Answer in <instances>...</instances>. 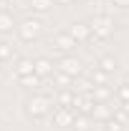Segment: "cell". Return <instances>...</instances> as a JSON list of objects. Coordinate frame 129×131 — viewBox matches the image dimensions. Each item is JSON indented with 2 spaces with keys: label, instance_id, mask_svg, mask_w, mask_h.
<instances>
[{
  "label": "cell",
  "instance_id": "cell-8",
  "mask_svg": "<svg viewBox=\"0 0 129 131\" xmlns=\"http://www.w3.org/2000/svg\"><path fill=\"white\" fill-rule=\"evenodd\" d=\"M89 30H91V25L79 23V25H73V28H71V35H73V40H76V38H79V40H84V38H89Z\"/></svg>",
  "mask_w": 129,
  "mask_h": 131
},
{
  "label": "cell",
  "instance_id": "cell-14",
  "mask_svg": "<svg viewBox=\"0 0 129 131\" xmlns=\"http://www.w3.org/2000/svg\"><path fill=\"white\" fill-rule=\"evenodd\" d=\"M114 68H116V63H114L112 58H104V61H101V71H104V73H109V71H114Z\"/></svg>",
  "mask_w": 129,
  "mask_h": 131
},
{
  "label": "cell",
  "instance_id": "cell-10",
  "mask_svg": "<svg viewBox=\"0 0 129 131\" xmlns=\"http://www.w3.org/2000/svg\"><path fill=\"white\" fill-rule=\"evenodd\" d=\"M35 73H38V76L51 73V61L48 58H38V61H35Z\"/></svg>",
  "mask_w": 129,
  "mask_h": 131
},
{
  "label": "cell",
  "instance_id": "cell-21",
  "mask_svg": "<svg viewBox=\"0 0 129 131\" xmlns=\"http://www.w3.org/2000/svg\"><path fill=\"white\" fill-rule=\"evenodd\" d=\"M127 86H129V78H127Z\"/></svg>",
  "mask_w": 129,
  "mask_h": 131
},
{
  "label": "cell",
  "instance_id": "cell-2",
  "mask_svg": "<svg viewBox=\"0 0 129 131\" xmlns=\"http://www.w3.org/2000/svg\"><path fill=\"white\" fill-rule=\"evenodd\" d=\"M91 30L96 33V35H101V38H106V35L112 33V20H109V18H96V20L91 23Z\"/></svg>",
  "mask_w": 129,
  "mask_h": 131
},
{
  "label": "cell",
  "instance_id": "cell-13",
  "mask_svg": "<svg viewBox=\"0 0 129 131\" xmlns=\"http://www.w3.org/2000/svg\"><path fill=\"white\" fill-rule=\"evenodd\" d=\"M10 56H13L10 43H0V58H10Z\"/></svg>",
  "mask_w": 129,
  "mask_h": 131
},
{
  "label": "cell",
  "instance_id": "cell-3",
  "mask_svg": "<svg viewBox=\"0 0 129 131\" xmlns=\"http://www.w3.org/2000/svg\"><path fill=\"white\" fill-rule=\"evenodd\" d=\"M53 121H56L58 126H68V124H73V111H71L68 106H61V108L53 114Z\"/></svg>",
  "mask_w": 129,
  "mask_h": 131
},
{
  "label": "cell",
  "instance_id": "cell-7",
  "mask_svg": "<svg viewBox=\"0 0 129 131\" xmlns=\"http://www.w3.org/2000/svg\"><path fill=\"white\" fill-rule=\"evenodd\" d=\"M33 73H35V63H31V61H20V63H18V78L33 76Z\"/></svg>",
  "mask_w": 129,
  "mask_h": 131
},
{
  "label": "cell",
  "instance_id": "cell-6",
  "mask_svg": "<svg viewBox=\"0 0 129 131\" xmlns=\"http://www.w3.org/2000/svg\"><path fill=\"white\" fill-rule=\"evenodd\" d=\"M61 68H63V73L66 76H76V73H81V61H76V58H63L61 61Z\"/></svg>",
  "mask_w": 129,
  "mask_h": 131
},
{
  "label": "cell",
  "instance_id": "cell-9",
  "mask_svg": "<svg viewBox=\"0 0 129 131\" xmlns=\"http://www.w3.org/2000/svg\"><path fill=\"white\" fill-rule=\"evenodd\" d=\"M116 106H112L109 108V103H99V106H94V116L96 118H109V114H112Z\"/></svg>",
  "mask_w": 129,
  "mask_h": 131
},
{
  "label": "cell",
  "instance_id": "cell-4",
  "mask_svg": "<svg viewBox=\"0 0 129 131\" xmlns=\"http://www.w3.org/2000/svg\"><path fill=\"white\" fill-rule=\"evenodd\" d=\"M38 30H41V23H38V20H25V23L20 25V35H23L25 40H31Z\"/></svg>",
  "mask_w": 129,
  "mask_h": 131
},
{
  "label": "cell",
  "instance_id": "cell-18",
  "mask_svg": "<svg viewBox=\"0 0 129 131\" xmlns=\"http://www.w3.org/2000/svg\"><path fill=\"white\" fill-rule=\"evenodd\" d=\"M119 96H122V98H127V101H129V86H127V83H124V86L119 88Z\"/></svg>",
  "mask_w": 129,
  "mask_h": 131
},
{
  "label": "cell",
  "instance_id": "cell-19",
  "mask_svg": "<svg viewBox=\"0 0 129 131\" xmlns=\"http://www.w3.org/2000/svg\"><path fill=\"white\" fill-rule=\"evenodd\" d=\"M116 5H129V0H114Z\"/></svg>",
  "mask_w": 129,
  "mask_h": 131
},
{
  "label": "cell",
  "instance_id": "cell-11",
  "mask_svg": "<svg viewBox=\"0 0 129 131\" xmlns=\"http://www.w3.org/2000/svg\"><path fill=\"white\" fill-rule=\"evenodd\" d=\"M13 28V15L10 13H0V30L5 33V30H10Z\"/></svg>",
  "mask_w": 129,
  "mask_h": 131
},
{
  "label": "cell",
  "instance_id": "cell-12",
  "mask_svg": "<svg viewBox=\"0 0 129 131\" xmlns=\"http://www.w3.org/2000/svg\"><path fill=\"white\" fill-rule=\"evenodd\" d=\"M94 91H96V98H101V101L112 96V88H106V86H99V88H94Z\"/></svg>",
  "mask_w": 129,
  "mask_h": 131
},
{
  "label": "cell",
  "instance_id": "cell-16",
  "mask_svg": "<svg viewBox=\"0 0 129 131\" xmlns=\"http://www.w3.org/2000/svg\"><path fill=\"white\" fill-rule=\"evenodd\" d=\"M73 126H76L79 131H86V129H89V121H86V118L81 116V118H76V124H73Z\"/></svg>",
  "mask_w": 129,
  "mask_h": 131
},
{
  "label": "cell",
  "instance_id": "cell-20",
  "mask_svg": "<svg viewBox=\"0 0 129 131\" xmlns=\"http://www.w3.org/2000/svg\"><path fill=\"white\" fill-rule=\"evenodd\" d=\"M58 3H68V0H58Z\"/></svg>",
  "mask_w": 129,
  "mask_h": 131
},
{
  "label": "cell",
  "instance_id": "cell-17",
  "mask_svg": "<svg viewBox=\"0 0 129 131\" xmlns=\"http://www.w3.org/2000/svg\"><path fill=\"white\" fill-rule=\"evenodd\" d=\"M106 131H122V124H119V121H106Z\"/></svg>",
  "mask_w": 129,
  "mask_h": 131
},
{
  "label": "cell",
  "instance_id": "cell-1",
  "mask_svg": "<svg viewBox=\"0 0 129 131\" xmlns=\"http://www.w3.org/2000/svg\"><path fill=\"white\" fill-rule=\"evenodd\" d=\"M48 106H51V101L46 96H35L28 101V114L31 116H43L46 111H48Z\"/></svg>",
  "mask_w": 129,
  "mask_h": 131
},
{
  "label": "cell",
  "instance_id": "cell-5",
  "mask_svg": "<svg viewBox=\"0 0 129 131\" xmlns=\"http://www.w3.org/2000/svg\"><path fill=\"white\" fill-rule=\"evenodd\" d=\"M53 46H56L58 50H68L71 46H76V40H73V35H71V33H61V35H56Z\"/></svg>",
  "mask_w": 129,
  "mask_h": 131
},
{
  "label": "cell",
  "instance_id": "cell-15",
  "mask_svg": "<svg viewBox=\"0 0 129 131\" xmlns=\"http://www.w3.org/2000/svg\"><path fill=\"white\" fill-rule=\"evenodd\" d=\"M48 5H53V0H33V8H38V10H46Z\"/></svg>",
  "mask_w": 129,
  "mask_h": 131
}]
</instances>
